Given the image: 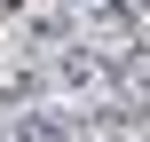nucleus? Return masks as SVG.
Instances as JSON below:
<instances>
[]
</instances>
